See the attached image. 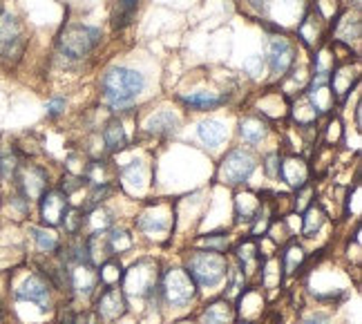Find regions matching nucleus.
<instances>
[{"label": "nucleus", "instance_id": "obj_13", "mask_svg": "<svg viewBox=\"0 0 362 324\" xmlns=\"http://www.w3.org/2000/svg\"><path fill=\"white\" fill-rule=\"evenodd\" d=\"M18 188H21V195L25 197L27 202L30 199H38L40 195L47 190V175L43 168L38 166H25V168H18Z\"/></svg>", "mask_w": 362, "mask_h": 324}, {"label": "nucleus", "instance_id": "obj_4", "mask_svg": "<svg viewBox=\"0 0 362 324\" xmlns=\"http://www.w3.org/2000/svg\"><path fill=\"white\" fill-rule=\"evenodd\" d=\"M25 52V32L18 18L0 7V61L13 65L21 61Z\"/></svg>", "mask_w": 362, "mask_h": 324}, {"label": "nucleus", "instance_id": "obj_37", "mask_svg": "<svg viewBox=\"0 0 362 324\" xmlns=\"http://www.w3.org/2000/svg\"><path fill=\"white\" fill-rule=\"evenodd\" d=\"M107 242L112 246V253L119 255V253H125L128 248H132V237L125 231H110L107 233Z\"/></svg>", "mask_w": 362, "mask_h": 324}, {"label": "nucleus", "instance_id": "obj_14", "mask_svg": "<svg viewBox=\"0 0 362 324\" xmlns=\"http://www.w3.org/2000/svg\"><path fill=\"white\" fill-rule=\"evenodd\" d=\"M356 81H358V72L351 67V63H344V65H338L336 69H331L329 90L333 98H336V101H344V98L349 96L351 88L356 86Z\"/></svg>", "mask_w": 362, "mask_h": 324}, {"label": "nucleus", "instance_id": "obj_15", "mask_svg": "<svg viewBox=\"0 0 362 324\" xmlns=\"http://www.w3.org/2000/svg\"><path fill=\"white\" fill-rule=\"evenodd\" d=\"M67 275L69 289H74L78 295H92L99 287V275L92 264H72V269H67Z\"/></svg>", "mask_w": 362, "mask_h": 324}, {"label": "nucleus", "instance_id": "obj_25", "mask_svg": "<svg viewBox=\"0 0 362 324\" xmlns=\"http://www.w3.org/2000/svg\"><path fill=\"white\" fill-rule=\"evenodd\" d=\"M136 7H139V0H117L115 11H112V27L117 32L125 30V27L134 21Z\"/></svg>", "mask_w": 362, "mask_h": 324}, {"label": "nucleus", "instance_id": "obj_29", "mask_svg": "<svg viewBox=\"0 0 362 324\" xmlns=\"http://www.w3.org/2000/svg\"><path fill=\"white\" fill-rule=\"evenodd\" d=\"M304 262V250L302 246H298L296 242H291L286 246V250L282 253L280 264H282V275H293Z\"/></svg>", "mask_w": 362, "mask_h": 324}, {"label": "nucleus", "instance_id": "obj_44", "mask_svg": "<svg viewBox=\"0 0 362 324\" xmlns=\"http://www.w3.org/2000/svg\"><path fill=\"white\" fill-rule=\"evenodd\" d=\"M354 5H356V7H360V0H354Z\"/></svg>", "mask_w": 362, "mask_h": 324}, {"label": "nucleus", "instance_id": "obj_43", "mask_svg": "<svg viewBox=\"0 0 362 324\" xmlns=\"http://www.w3.org/2000/svg\"><path fill=\"white\" fill-rule=\"evenodd\" d=\"M246 3L250 7H255L257 11H264V7H267V0H246Z\"/></svg>", "mask_w": 362, "mask_h": 324}, {"label": "nucleus", "instance_id": "obj_7", "mask_svg": "<svg viewBox=\"0 0 362 324\" xmlns=\"http://www.w3.org/2000/svg\"><path fill=\"white\" fill-rule=\"evenodd\" d=\"M123 293L130 295H150L159 289V271L155 260H139L130 271H125L123 277Z\"/></svg>", "mask_w": 362, "mask_h": 324}, {"label": "nucleus", "instance_id": "obj_8", "mask_svg": "<svg viewBox=\"0 0 362 324\" xmlns=\"http://www.w3.org/2000/svg\"><path fill=\"white\" fill-rule=\"evenodd\" d=\"M267 63L273 76H286L296 65V47L286 36H271L267 47Z\"/></svg>", "mask_w": 362, "mask_h": 324}, {"label": "nucleus", "instance_id": "obj_12", "mask_svg": "<svg viewBox=\"0 0 362 324\" xmlns=\"http://www.w3.org/2000/svg\"><path fill=\"white\" fill-rule=\"evenodd\" d=\"M175 224V217L170 213V208L165 204H152L148 210H144L136 219L139 231H144L148 235H159V233H168Z\"/></svg>", "mask_w": 362, "mask_h": 324}, {"label": "nucleus", "instance_id": "obj_6", "mask_svg": "<svg viewBox=\"0 0 362 324\" xmlns=\"http://www.w3.org/2000/svg\"><path fill=\"white\" fill-rule=\"evenodd\" d=\"M161 293L165 302L170 306H188L194 295H197V284H194V279L186 273V269H170L161 277Z\"/></svg>", "mask_w": 362, "mask_h": 324}, {"label": "nucleus", "instance_id": "obj_40", "mask_svg": "<svg viewBox=\"0 0 362 324\" xmlns=\"http://www.w3.org/2000/svg\"><path fill=\"white\" fill-rule=\"evenodd\" d=\"M63 110H65V101H63V98H54V101L47 103V115H49V117L61 115Z\"/></svg>", "mask_w": 362, "mask_h": 324}, {"label": "nucleus", "instance_id": "obj_32", "mask_svg": "<svg viewBox=\"0 0 362 324\" xmlns=\"http://www.w3.org/2000/svg\"><path fill=\"white\" fill-rule=\"evenodd\" d=\"M32 235H34V242L38 244V248L52 255V253H57L61 248V242H59V235L54 231H47V228H32Z\"/></svg>", "mask_w": 362, "mask_h": 324}, {"label": "nucleus", "instance_id": "obj_5", "mask_svg": "<svg viewBox=\"0 0 362 324\" xmlns=\"http://www.w3.org/2000/svg\"><path fill=\"white\" fill-rule=\"evenodd\" d=\"M255 166L257 161L248 150H230L226 157L221 159L217 177L221 184H226V186H240V184H246L250 175L255 173Z\"/></svg>", "mask_w": 362, "mask_h": 324}, {"label": "nucleus", "instance_id": "obj_16", "mask_svg": "<svg viewBox=\"0 0 362 324\" xmlns=\"http://www.w3.org/2000/svg\"><path fill=\"white\" fill-rule=\"evenodd\" d=\"M277 175H280L291 188L300 190L306 186V181H309V166H306V161L300 157H286L280 161V170H277Z\"/></svg>", "mask_w": 362, "mask_h": 324}, {"label": "nucleus", "instance_id": "obj_34", "mask_svg": "<svg viewBox=\"0 0 362 324\" xmlns=\"http://www.w3.org/2000/svg\"><path fill=\"white\" fill-rule=\"evenodd\" d=\"M18 168L21 166H18V157H16V152H13V148L0 150V175H3V179L16 177Z\"/></svg>", "mask_w": 362, "mask_h": 324}, {"label": "nucleus", "instance_id": "obj_17", "mask_svg": "<svg viewBox=\"0 0 362 324\" xmlns=\"http://www.w3.org/2000/svg\"><path fill=\"white\" fill-rule=\"evenodd\" d=\"M325 25H327V18L322 16V11L317 7L309 11V16L304 18V23L300 25V38L306 47H315L320 43V38L325 34Z\"/></svg>", "mask_w": 362, "mask_h": 324}, {"label": "nucleus", "instance_id": "obj_23", "mask_svg": "<svg viewBox=\"0 0 362 324\" xmlns=\"http://www.w3.org/2000/svg\"><path fill=\"white\" fill-rule=\"evenodd\" d=\"M267 132H269V125H267V121L259 119V117H246L240 123V134H242V139L246 141V144H250V146L259 144V141L267 137Z\"/></svg>", "mask_w": 362, "mask_h": 324}, {"label": "nucleus", "instance_id": "obj_1", "mask_svg": "<svg viewBox=\"0 0 362 324\" xmlns=\"http://www.w3.org/2000/svg\"><path fill=\"white\" fill-rule=\"evenodd\" d=\"M144 88H146L144 74H139L136 69H130V67L107 69L101 81V92H103L105 103L115 112L130 108L139 98V94L144 92Z\"/></svg>", "mask_w": 362, "mask_h": 324}, {"label": "nucleus", "instance_id": "obj_10", "mask_svg": "<svg viewBox=\"0 0 362 324\" xmlns=\"http://www.w3.org/2000/svg\"><path fill=\"white\" fill-rule=\"evenodd\" d=\"M16 298L23 300V302H32L38 308L47 311L49 304H52V284H49V279L43 273L30 275L21 284V289L16 291Z\"/></svg>", "mask_w": 362, "mask_h": 324}, {"label": "nucleus", "instance_id": "obj_39", "mask_svg": "<svg viewBox=\"0 0 362 324\" xmlns=\"http://www.w3.org/2000/svg\"><path fill=\"white\" fill-rule=\"evenodd\" d=\"M83 186V181L78 179V177H67V179H63V192L65 195H72L74 190H78Z\"/></svg>", "mask_w": 362, "mask_h": 324}, {"label": "nucleus", "instance_id": "obj_22", "mask_svg": "<svg viewBox=\"0 0 362 324\" xmlns=\"http://www.w3.org/2000/svg\"><path fill=\"white\" fill-rule=\"evenodd\" d=\"M233 322H235V308L226 300L208 304L202 313V324H233Z\"/></svg>", "mask_w": 362, "mask_h": 324}, {"label": "nucleus", "instance_id": "obj_28", "mask_svg": "<svg viewBox=\"0 0 362 324\" xmlns=\"http://www.w3.org/2000/svg\"><path fill=\"white\" fill-rule=\"evenodd\" d=\"M103 141L110 150H123L128 144V137H125V128L119 119H112L103 130Z\"/></svg>", "mask_w": 362, "mask_h": 324}, {"label": "nucleus", "instance_id": "obj_26", "mask_svg": "<svg viewBox=\"0 0 362 324\" xmlns=\"http://www.w3.org/2000/svg\"><path fill=\"white\" fill-rule=\"evenodd\" d=\"M327 221V213L317 204H311L306 208V213L302 217V235L304 237H315V233H320V228L325 226Z\"/></svg>", "mask_w": 362, "mask_h": 324}, {"label": "nucleus", "instance_id": "obj_33", "mask_svg": "<svg viewBox=\"0 0 362 324\" xmlns=\"http://www.w3.org/2000/svg\"><path fill=\"white\" fill-rule=\"evenodd\" d=\"M86 179L92 186H110V170H107V161H94L88 166Z\"/></svg>", "mask_w": 362, "mask_h": 324}, {"label": "nucleus", "instance_id": "obj_9", "mask_svg": "<svg viewBox=\"0 0 362 324\" xmlns=\"http://www.w3.org/2000/svg\"><path fill=\"white\" fill-rule=\"evenodd\" d=\"M128 311V302H125V293L119 287H107L101 291L99 300H96V308L94 313L99 318L101 324H112L117 320H121Z\"/></svg>", "mask_w": 362, "mask_h": 324}, {"label": "nucleus", "instance_id": "obj_31", "mask_svg": "<svg viewBox=\"0 0 362 324\" xmlns=\"http://www.w3.org/2000/svg\"><path fill=\"white\" fill-rule=\"evenodd\" d=\"M280 282H282V264H280V260H275V258L264 260L262 262V284L267 289H275V287H280Z\"/></svg>", "mask_w": 362, "mask_h": 324}, {"label": "nucleus", "instance_id": "obj_21", "mask_svg": "<svg viewBox=\"0 0 362 324\" xmlns=\"http://www.w3.org/2000/svg\"><path fill=\"white\" fill-rule=\"evenodd\" d=\"M146 130L150 134H155V137H170V134H175L179 130V119L173 115V112L163 110V112H159V115L148 119Z\"/></svg>", "mask_w": 362, "mask_h": 324}, {"label": "nucleus", "instance_id": "obj_20", "mask_svg": "<svg viewBox=\"0 0 362 324\" xmlns=\"http://www.w3.org/2000/svg\"><path fill=\"white\" fill-rule=\"evenodd\" d=\"M197 134L202 139V144L208 146V148H217V146H221L228 139L226 125L221 123V121H217V119H206V121H202L199 128H197Z\"/></svg>", "mask_w": 362, "mask_h": 324}, {"label": "nucleus", "instance_id": "obj_36", "mask_svg": "<svg viewBox=\"0 0 362 324\" xmlns=\"http://www.w3.org/2000/svg\"><path fill=\"white\" fill-rule=\"evenodd\" d=\"M197 246H204V250H215V253H226L228 248V237L224 233H215L208 237H199Z\"/></svg>", "mask_w": 362, "mask_h": 324}, {"label": "nucleus", "instance_id": "obj_24", "mask_svg": "<svg viewBox=\"0 0 362 324\" xmlns=\"http://www.w3.org/2000/svg\"><path fill=\"white\" fill-rule=\"evenodd\" d=\"M238 258H240V264L246 273H253L257 266H262V253H259L257 242L253 237L244 239V242L238 246Z\"/></svg>", "mask_w": 362, "mask_h": 324}, {"label": "nucleus", "instance_id": "obj_38", "mask_svg": "<svg viewBox=\"0 0 362 324\" xmlns=\"http://www.w3.org/2000/svg\"><path fill=\"white\" fill-rule=\"evenodd\" d=\"M123 181H125V184L141 186L144 184V163L141 161H132L128 168H123Z\"/></svg>", "mask_w": 362, "mask_h": 324}, {"label": "nucleus", "instance_id": "obj_41", "mask_svg": "<svg viewBox=\"0 0 362 324\" xmlns=\"http://www.w3.org/2000/svg\"><path fill=\"white\" fill-rule=\"evenodd\" d=\"M267 170L269 175H277V170H280V157H277V154L267 157Z\"/></svg>", "mask_w": 362, "mask_h": 324}, {"label": "nucleus", "instance_id": "obj_30", "mask_svg": "<svg viewBox=\"0 0 362 324\" xmlns=\"http://www.w3.org/2000/svg\"><path fill=\"white\" fill-rule=\"evenodd\" d=\"M96 275H99V287L107 289V287H117L121 277H123V269L121 264L115 262V260H107L99 266V271H96Z\"/></svg>", "mask_w": 362, "mask_h": 324}, {"label": "nucleus", "instance_id": "obj_2", "mask_svg": "<svg viewBox=\"0 0 362 324\" xmlns=\"http://www.w3.org/2000/svg\"><path fill=\"white\" fill-rule=\"evenodd\" d=\"M186 273L194 279L197 287H217L221 279L228 275V260L224 253L215 250H192L188 255V269Z\"/></svg>", "mask_w": 362, "mask_h": 324}, {"label": "nucleus", "instance_id": "obj_35", "mask_svg": "<svg viewBox=\"0 0 362 324\" xmlns=\"http://www.w3.org/2000/svg\"><path fill=\"white\" fill-rule=\"evenodd\" d=\"M63 226L69 235H78L86 226V215H81V210L76 208H67V213L63 217Z\"/></svg>", "mask_w": 362, "mask_h": 324}, {"label": "nucleus", "instance_id": "obj_42", "mask_svg": "<svg viewBox=\"0 0 362 324\" xmlns=\"http://www.w3.org/2000/svg\"><path fill=\"white\" fill-rule=\"evenodd\" d=\"M329 322V318L327 316H313V318H309L304 324H327Z\"/></svg>", "mask_w": 362, "mask_h": 324}, {"label": "nucleus", "instance_id": "obj_45", "mask_svg": "<svg viewBox=\"0 0 362 324\" xmlns=\"http://www.w3.org/2000/svg\"><path fill=\"white\" fill-rule=\"evenodd\" d=\"M244 324H253V322H244Z\"/></svg>", "mask_w": 362, "mask_h": 324}, {"label": "nucleus", "instance_id": "obj_19", "mask_svg": "<svg viewBox=\"0 0 362 324\" xmlns=\"http://www.w3.org/2000/svg\"><path fill=\"white\" fill-rule=\"evenodd\" d=\"M264 206H267V204L262 202V197H257L253 192L238 195V199H235V215H238V221H255V219H259Z\"/></svg>", "mask_w": 362, "mask_h": 324}, {"label": "nucleus", "instance_id": "obj_3", "mask_svg": "<svg viewBox=\"0 0 362 324\" xmlns=\"http://www.w3.org/2000/svg\"><path fill=\"white\" fill-rule=\"evenodd\" d=\"M101 43V30L90 25H67L59 36V52L65 59L81 61Z\"/></svg>", "mask_w": 362, "mask_h": 324}, {"label": "nucleus", "instance_id": "obj_27", "mask_svg": "<svg viewBox=\"0 0 362 324\" xmlns=\"http://www.w3.org/2000/svg\"><path fill=\"white\" fill-rule=\"evenodd\" d=\"M336 36L340 43H351V40L360 38V21L358 16L351 18V13H342V16L336 21Z\"/></svg>", "mask_w": 362, "mask_h": 324}, {"label": "nucleus", "instance_id": "obj_11", "mask_svg": "<svg viewBox=\"0 0 362 324\" xmlns=\"http://www.w3.org/2000/svg\"><path fill=\"white\" fill-rule=\"evenodd\" d=\"M38 208H40V219L45 226H61L63 217L67 213V195L63 190H45L38 197Z\"/></svg>", "mask_w": 362, "mask_h": 324}, {"label": "nucleus", "instance_id": "obj_18", "mask_svg": "<svg viewBox=\"0 0 362 324\" xmlns=\"http://www.w3.org/2000/svg\"><path fill=\"white\" fill-rule=\"evenodd\" d=\"M228 101V94H217V92H190L181 96V103L190 110H217Z\"/></svg>", "mask_w": 362, "mask_h": 324}]
</instances>
